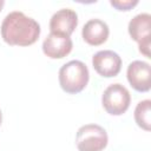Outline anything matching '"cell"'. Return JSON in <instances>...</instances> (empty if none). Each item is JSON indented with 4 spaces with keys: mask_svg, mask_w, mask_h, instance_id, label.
Returning a JSON list of instances; mask_svg holds the SVG:
<instances>
[{
    "mask_svg": "<svg viewBox=\"0 0 151 151\" xmlns=\"http://www.w3.org/2000/svg\"><path fill=\"white\" fill-rule=\"evenodd\" d=\"M40 25L22 12L8 13L1 24V37L11 46H29L40 35Z\"/></svg>",
    "mask_w": 151,
    "mask_h": 151,
    "instance_id": "obj_1",
    "label": "cell"
},
{
    "mask_svg": "<svg viewBox=\"0 0 151 151\" xmlns=\"http://www.w3.org/2000/svg\"><path fill=\"white\" fill-rule=\"evenodd\" d=\"M59 84L63 91L70 94L81 92L90 79L87 66L80 60H71L59 70Z\"/></svg>",
    "mask_w": 151,
    "mask_h": 151,
    "instance_id": "obj_2",
    "label": "cell"
},
{
    "mask_svg": "<svg viewBox=\"0 0 151 151\" xmlns=\"http://www.w3.org/2000/svg\"><path fill=\"white\" fill-rule=\"evenodd\" d=\"M109 142L104 127L98 124H86L79 127L76 134V145L79 151H103Z\"/></svg>",
    "mask_w": 151,
    "mask_h": 151,
    "instance_id": "obj_3",
    "label": "cell"
},
{
    "mask_svg": "<svg viewBox=\"0 0 151 151\" xmlns=\"http://www.w3.org/2000/svg\"><path fill=\"white\" fill-rule=\"evenodd\" d=\"M130 92L122 84H112L107 86L101 96V105L111 116H120L125 113L130 106Z\"/></svg>",
    "mask_w": 151,
    "mask_h": 151,
    "instance_id": "obj_4",
    "label": "cell"
},
{
    "mask_svg": "<svg viewBox=\"0 0 151 151\" xmlns=\"http://www.w3.org/2000/svg\"><path fill=\"white\" fill-rule=\"evenodd\" d=\"M129 34L130 37L138 42L139 52L146 58L150 57V46H151V15L149 13H139L133 17L129 22Z\"/></svg>",
    "mask_w": 151,
    "mask_h": 151,
    "instance_id": "obj_5",
    "label": "cell"
},
{
    "mask_svg": "<svg viewBox=\"0 0 151 151\" xmlns=\"http://www.w3.org/2000/svg\"><path fill=\"white\" fill-rule=\"evenodd\" d=\"M92 65L96 72L105 78L116 77L122 68V58L111 50L97 52L92 57Z\"/></svg>",
    "mask_w": 151,
    "mask_h": 151,
    "instance_id": "obj_6",
    "label": "cell"
},
{
    "mask_svg": "<svg viewBox=\"0 0 151 151\" xmlns=\"http://www.w3.org/2000/svg\"><path fill=\"white\" fill-rule=\"evenodd\" d=\"M127 81L138 92H147L151 87L150 64L142 60H134L127 66Z\"/></svg>",
    "mask_w": 151,
    "mask_h": 151,
    "instance_id": "obj_7",
    "label": "cell"
},
{
    "mask_svg": "<svg viewBox=\"0 0 151 151\" xmlns=\"http://www.w3.org/2000/svg\"><path fill=\"white\" fill-rule=\"evenodd\" d=\"M72 47L71 38L59 33H50L42 42V52L51 59H61L68 55Z\"/></svg>",
    "mask_w": 151,
    "mask_h": 151,
    "instance_id": "obj_8",
    "label": "cell"
},
{
    "mask_svg": "<svg viewBox=\"0 0 151 151\" xmlns=\"http://www.w3.org/2000/svg\"><path fill=\"white\" fill-rule=\"evenodd\" d=\"M78 25V15L71 8L57 11L50 20L51 33H59L70 37Z\"/></svg>",
    "mask_w": 151,
    "mask_h": 151,
    "instance_id": "obj_9",
    "label": "cell"
},
{
    "mask_svg": "<svg viewBox=\"0 0 151 151\" xmlns=\"http://www.w3.org/2000/svg\"><path fill=\"white\" fill-rule=\"evenodd\" d=\"M110 34L109 26L105 21L100 19H91L88 20L81 31V37L85 42L91 46H99L104 44Z\"/></svg>",
    "mask_w": 151,
    "mask_h": 151,
    "instance_id": "obj_10",
    "label": "cell"
},
{
    "mask_svg": "<svg viewBox=\"0 0 151 151\" xmlns=\"http://www.w3.org/2000/svg\"><path fill=\"white\" fill-rule=\"evenodd\" d=\"M134 120L139 127L145 131L151 129V100L145 99L137 104L134 109Z\"/></svg>",
    "mask_w": 151,
    "mask_h": 151,
    "instance_id": "obj_11",
    "label": "cell"
},
{
    "mask_svg": "<svg viewBox=\"0 0 151 151\" xmlns=\"http://www.w3.org/2000/svg\"><path fill=\"white\" fill-rule=\"evenodd\" d=\"M110 5L118 11H130L138 5L137 0H111Z\"/></svg>",
    "mask_w": 151,
    "mask_h": 151,
    "instance_id": "obj_12",
    "label": "cell"
},
{
    "mask_svg": "<svg viewBox=\"0 0 151 151\" xmlns=\"http://www.w3.org/2000/svg\"><path fill=\"white\" fill-rule=\"evenodd\" d=\"M4 5H5V1H4V0H0V12H1V9H2Z\"/></svg>",
    "mask_w": 151,
    "mask_h": 151,
    "instance_id": "obj_13",
    "label": "cell"
},
{
    "mask_svg": "<svg viewBox=\"0 0 151 151\" xmlns=\"http://www.w3.org/2000/svg\"><path fill=\"white\" fill-rule=\"evenodd\" d=\"M1 122H2V113H1V110H0V125H1Z\"/></svg>",
    "mask_w": 151,
    "mask_h": 151,
    "instance_id": "obj_14",
    "label": "cell"
}]
</instances>
